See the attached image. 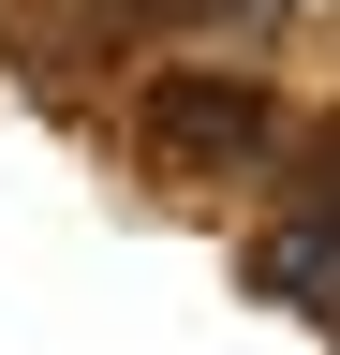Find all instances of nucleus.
Returning <instances> with one entry per match:
<instances>
[{"label":"nucleus","mask_w":340,"mask_h":355,"mask_svg":"<svg viewBox=\"0 0 340 355\" xmlns=\"http://www.w3.org/2000/svg\"><path fill=\"white\" fill-rule=\"evenodd\" d=\"M134 148H148V163L267 178V148H281V89L251 74V60H178V74H148V89H134Z\"/></svg>","instance_id":"1"}]
</instances>
